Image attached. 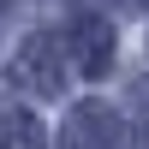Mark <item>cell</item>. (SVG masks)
I'll return each mask as SVG.
<instances>
[{"mask_svg": "<svg viewBox=\"0 0 149 149\" xmlns=\"http://www.w3.org/2000/svg\"><path fill=\"white\" fill-rule=\"evenodd\" d=\"M60 48H66L72 72H84V78H102L107 66H113V24L95 18V12H72L66 30H60Z\"/></svg>", "mask_w": 149, "mask_h": 149, "instance_id": "obj_1", "label": "cell"}, {"mask_svg": "<svg viewBox=\"0 0 149 149\" xmlns=\"http://www.w3.org/2000/svg\"><path fill=\"white\" fill-rule=\"evenodd\" d=\"M66 48L60 42H48V36H30V42L12 54V66H6V78L18 84V90H30V95H60L66 90Z\"/></svg>", "mask_w": 149, "mask_h": 149, "instance_id": "obj_2", "label": "cell"}, {"mask_svg": "<svg viewBox=\"0 0 149 149\" xmlns=\"http://www.w3.org/2000/svg\"><path fill=\"white\" fill-rule=\"evenodd\" d=\"M119 143H125L119 113H113L107 102H95V95H90V102H78V107L66 113V125H60V143H54V149H119Z\"/></svg>", "mask_w": 149, "mask_h": 149, "instance_id": "obj_3", "label": "cell"}, {"mask_svg": "<svg viewBox=\"0 0 149 149\" xmlns=\"http://www.w3.org/2000/svg\"><path fill=\"white\" fill-rule=\"evenodd\" d=\"M0 149H48L42 119L18 102H0Z\"/></svg>", "mask_w": 149, "mask_h": 149, "instance_id": "obj_4", "label": "cell"}, {"mask_svg": "<svg viewBox=\"0 0 149 149\" xmlns=\"http://www.w3.org/2000/svg\"><path fill=\"white\" fill-rule=\"evenodd\" d=\"M119 149H149V119H143V125H131V131H125V143H119Z\"/></svg>", "mask_w": 149, "mask_h": 149, "instance_id": "obj_5", "label": "cell"}, {"mask_svg": "<svg viewBox=\"0 0 149 149\" xmlns=\"http://www.w3.org/2000/svg\"><path fill=\"white\" fill-rule=\"evenodd\" d=\"M119 6H125V12H149V0H119Z\"/></svg>", "mask_w": 149, "mask_h": 149, "instance_id": "obj_6", "label": "cell"}]
</instances>
